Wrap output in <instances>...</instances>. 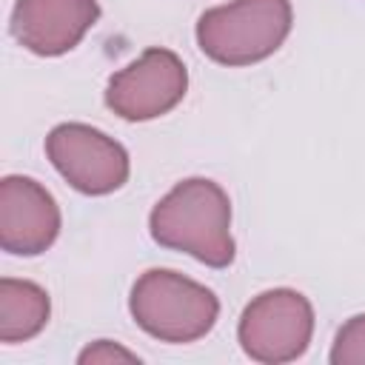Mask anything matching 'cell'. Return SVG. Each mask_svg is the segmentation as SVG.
Wrapping results in <instances>:
<instances>
[{
  "label": "cell",
  "mask_w": 365,
  "mask_h": 365,
  "mask_svg": "<svg viewBox=\"0 0 365 365\" xmlns=\"http://www.w3.org/2000/svg\"><path fill=\"white\" fill-rule=\"evenodd\" d=\"M151 237L174 251H185L211 268L234 262L228 194L202 177L177 182L151 211Z\"/></svg>",
  "instance_id": "1"
},
{
  "label": "cell",
  "mask_w": 365,
  "mask_h": 365,
  "mask_svg": "<svg viewBox=\"0 0 365 365\" xmlns=\"http://www.w3.org/2000/svg\"><path fill=\"white\" fill-rule=\"evenodd\" d=\"M291 31L288 0H234L200 14L197 43L222 66H251L271 57Z\"/></svg>",
  "instance_id": "2"
},
{
  "label": "cell",
  "mask_w": 365,
  "mask_h": 365,
  "mask_svg": "<svg viewBox=\"0 0 365 365\" xmlns=\"http://www.w3.org/2000/svg\"><path fill=\"white\" fill-rule=\"evenodd\" d=\"M220 314L217 297L168 268L145 271L131 288V317L163 342H194L205 336Z\"/></svg>",
  "instance_id": "3"
},
{
  "label": "cell",
  "mask_w": 365,
  "mask_h": 365,
  "mask_svg": "<svg viewBox=\"0 0 365 365\" xmlns=\"http://www.w3.org/2000/svg\"><path fill=\"white\" fill-rule=\"evenodd\" d=\"M314 331L311 302L291 288H274L251 299L240 317V345L257 362L297 359Z\"/></svg>",
  "instance_id": "4"
},
{
  "label": "cell",
  "mask_w": 365,
  "mask_h": 365,
  "mask_svg": "<svg viewBox=\"0 0 365 365\" xmlns=\"http://www.w3.org/2000/svg\"><path fill=\"white\" fill-rule=\"evenodd\" d=\"M54 168L83 194H111L128 177L125 148L83 123H63L46 140Z\"/></svg>",
  "instance_id": "5"
},
{
  "label": "cell",
  "mask_w": 365,
  "mask_h": 365,
  "mask_svg": "<svg viewBox=\"0 0 365 365\" xmlns=\"http://www.w3.org/2000/svg\"><path fill=\"white\" fill-rule=\"evenodd\" d=\"M188 88L182 60L168 48H145L140 60L108 80L106 103L123 120H154L171 111Z\"/></svg>",
  "instance_id": "6"
},
{
  "label": "cell",
  "mask_w": 365,
  "mask_h": 365,
  "mask_svg": "<svg viewBox=\"0 0 365 365\" xmlns=\"http://www.w3.org/2000/svg\"><path fill=\"white\" fill-rule=\"evenodd\" d=\"M60 231L54 197L29 177H6L0 182V245L9 254L34 257L46 251Z\"/></svg>",
  "instance_id": "7"
},
{
  "label": "cell",
  "mask_w": 365,
  "mask_h": 365,
  "mask_svg": "<svg viewBox=\"0 0 365 365\" xmlns=\"http://www.w3.org/2000/svg\"><path fill=\"white\" fill-rule=\"evenodd\" d=\"M97 17V0H17L11 11V34L29 51L57 57L74 48Z\"/></svg>",
  "instance_id": "8"
},
{
  "label": "cell",
  "mask_w": 365,
  "mask_h": 365,
  "mask_svg": "<svg viewBox=\"0 0 365 365\" xmlns=\"http://www.w3.org/2000/svg\"><path fill=\"white\" fill-rule=\"evenodd\" d=\"M48 322V297L29 279H0V342L31 339Z\"/></svg>",
  "instance_id": "9"
},
{
  "label": "cell",
  "mask_w": 365,
  "mask_h": 365,
  "mask_svg": "<svg viewBox=\"0 0 365 365\" xmlns=\"http://www.w3.org/2000/svg\"><path fill=\"white\" fill-rule=\"evenodd\" d=\"M331 362L334 365H365V314L351 317L334 342L331 351Z\"/></svg>",
  "instance_id": "10"
},
{
  "label": "cell",
  "mask_w": 365,
  "mask_h": 365,
  "mask_svg": "<svg viewBox=\"0 0 365 365\" xmlns=\"http://www.w3.org/2000/svg\"><path fill=\"white\" fill-rule=\"evenodd\" d=\"M100 359H128V362H134L137 356H134V354H128V351L111 348L108 342H100L97 348H88V351L80 356V362H100Z\"/></svg>",
  "instance_id": "11"
}]
</instances>
